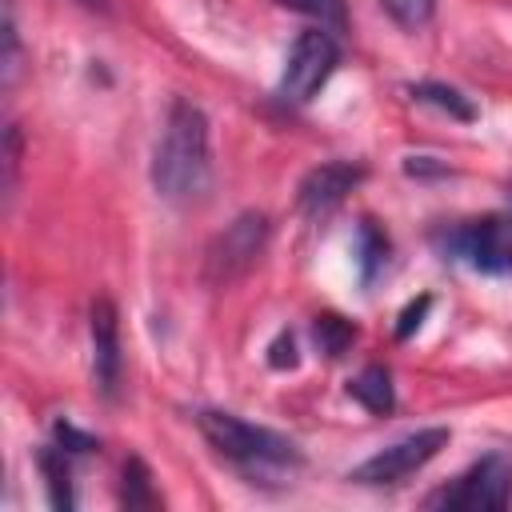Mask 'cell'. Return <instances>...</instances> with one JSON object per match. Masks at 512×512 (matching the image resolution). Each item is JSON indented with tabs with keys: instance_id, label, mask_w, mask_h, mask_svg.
Returning <instances> with one entry per match:
<instances>
[{
	"instance_id": "cell-15",
	"label": "cell",
	"mask_w": 512,
	"mask_h": 512,
	"mask_svg": "<svg viewBox=\"0 0 512 512\" xmlns=\"http://www.w3.org/2000/svg\"><path fill=\"white\" fill-rule=\"evenodd\" d=\"M408 92H412L420 104H432V108H440V112H448V116H456V120H472V116H476L472 100H468L460 88H452V84H440V80H420V84H412Z\"/></svg>"
},
{
	"instance_id": "cell-18",
	"label": "cell",
	"mask_w": 512,
	"mask_h": 512,
	"mask_svg": "<svg viewBox=\"0 0 512 512\" xmlns=\"http://www.w3.org/2000/svg\"><path fill=\"white\" fill-rule=\"evenodd\" d=\"M380 8L408 32L424 28L432 16H436V0H380Z\"/></svg>"
},
{
	"instance_id": "cell-21",
	"label": "cell",
	"mask_w": 512,
	"mask_h": 512,
	"mask_svg": "<svg viewBox=\"0 0 512 512\" xmlns=\"http://www.w3.org/2000/svg\"><path fill=\"white\" fill-rule=\"evenodd\" d=\"M428 308H432V296H416L404 312H400V320H396V340H408L420 324H424V316H428Z\"/></svg>"
},
{
	"instance_id": "cell-16",
	"label": "cell",
	"mask_w": 512,
	"mask_h": 512,
	"mask_svg": "<svg viewBox=\"0 0 512 512\" xmlns=\"http://www.w3.org/2000/svg\"><path fill=\"white\" fill-rule=\"evenodd\" d=\"M20 72H24V48H20V32H16V16L4 12V56H0V84H4V92L16 88Z\"/></svg>"
},
{
	"instance_id": "cell-12",
	"label": "cell",
	"mask_w": 512,
	"mask_h": 512,
	"mask_svg": "<svg viewBox=\"0 0 512 512\" xmlns=\"http://www.w3.org/2000/svg\"><path fill=\"white\" fill-rule=\"evenodd\" d=\"M388 252H392L388 232H384L372 216H364L360 228H356V264H360V280H364V284H372V280L384 272Z\"/></svg>"
},
{
	"instance_id": "cell-14",
	"label": "cell",
	"mask_w": 512,
	"mask_h": 512,
	"mask_svg": "<svg viewBox=\"0 0 512 512\" xmlns=\"http://www.w3.org/2000/svg\"><path fill=\"white\" fill-rule=\"evenodd\" d=\"M312 340H316V348H320L328 360H340V356L352 348V340H356V324L344 320V316H336V312H320V316L312 320Z\"/></svg>"
},
{
	"instance_id": "cell-1",
	"label": "cell",
	"mask_w": 512,
	"mask_h": 512,
	"mask_svg": "<svg viewBox=\"0 0 512 512\" xmlns=\"http://www.w3.org/2000/svg\"><path fill=\"white\" fill-rule=\"evenodd\" d=\"M212 184L208 116L192 100H172L164 132L152 152V188L168 204H192Z\"/></svg>"
},
{
	"instance_id": "cell-17",
	"label": "cell",
	"mask_w": 512,
	"mask_h": 512,
	"mask_svg": "<svg viewBox=\"0 0 512 512\" xmlns=\"http://www.w3.org/2000/svg\"><path fill=\"white\" fill-rule=\"evenodd\" d=\"M280 4H288V8H296V12H304V16H312L320 28H328V32H344L348 28V8H344V0H280Z\"/></svg>"
},
{
	"instance_id": "cell-9",
	"label": "cell",
	"mask_w": 512,
	"mask_h": 512,
	"mask_svg": "<svg viewBox=\"0 0 512 512\" xmlns=\"http://www.w3.org/2000/svg\"><path fill=\"white\" fill-rule=\"evenodd\" d=\"M88 336H92V376H96V388L112 400L116 388H120V368H124V356H120V312L108 296H96L92 308H88Z\"/></svg>"
},
{
	"instance_id": "cell-6",
	"label": "cell",
	"mask_w": 512,
	"mask_h": 512,
	"mask_svg": "<svg viewBox=\"0 0 512 512\" xmlns=\"http://www.w3.org/2000/svg\"><path fill=\"white\" fill-rule=\"evenodd\" d=\"M444 444H448V428H440V424H436V428H416V432L392 440L388 448L372 452L368 460H360V464L348 472V480L368 484V488L400 484V480H408L412 472H420Z\"/></svg>"
},
{
	"instance_id": "cell-20",
	"label": "cell",
	"mask_w": 512,
	"mask_h": 512,
	"mask_svg": "<svg viewBox=\"0 0 512 512\" xmlns=\"http://www.w3.org/2000/svg\"><path fill=\"white\" fill-rule=\"evenodd\" d=\"M52 436H56V444H60L64 452H80V456H84V452H96V448H100L96 436L80 432V428L68 424V420H56V424H52Z\"/></svg>"
},
{
	"instance_id": "cell-10",
	"label": "cell",
	"mask_w": 512,
	"mask_h": 512,
	"mask_svg": "<svg viewBox=\"0 0 512 512\" xmlns=\"http://www.w3.org/2000/svg\"><path fill=\"white\" fill-rule=\"evenodd\" d=\"M348 396L356 404H364L372 416H388L396 408V392H392V372L384 364H368L364 372H356L348 380Z\"/></svg>"
},
{
	"instance_id": "cell-22",
	"label": "cell",
	"mask_w": 512,
	"mask_h": 512,
	"mask_svg": "<svg viewBox=\"0 0 512 512\" xmlns=\"http://www.w3.org/2000/svg\"><path fill=\"white\" fill-rule=\"evenodd\" d=\"M268 364H272L276 372H284V368H296V364H300V356H296V336H292V332H280V336L268 344Z\"/></svg>"
},
{
	"instance_id": "cell-5",
	"label": "cell",
	"mask_w": 512,
	"mask_h": 512,
	"mask_svg": "<svg viewBox=\"0 0 512 512\" xmlns=\"http://www.w3.org/2000/svg\"><path fill=\"white\" fill-rule=\"evenodd\" d=\"M340 64V44L328 28H308L292 40L288 56H284V72H280V96L288 104H308L328 76Z\"/></svg>"
},
{
	"instance_id": "cell-7",
	"label": "cell",
	"mask_w": 512,
	"mask_h": 512,
	"mask_svg": "<svg viewBox=\"0 0 512 512\" xmlns=\"http://www.w3.org/2000/svg\"><path fill=\"white\" fill-rule=\"evenodd\" d=\"M444 252H452L460 264L488 272V276H508L512 272V216H480L464 220L444 236Z\"/></svg>"
},
{
	"instance_id": "cell-24",
	"label": "cell",
	"mask_w": 512,
	"mask_h": 512,
	"mask_svg": "<svg viewBox=\"0 0 512 512\" xmlns=\"http://www.w3.org/2000/svg\"><path fill=\"white\" fill-rule=\"evenodd\" d=\"M80 8H88V12H108V0H76Z\"/></svg>"
},
{
	"instance_id": "cell-23",
	"label": "cell",
	"mask_w": 512,
	"mask_h": 512,
	"mask_svg": "<svg viewBox=\"0 0 512 512\" xmlns=\"http://www.w3.org/2000/svg\"><path fill=\"white\" fill-rule=\"evenodd\" d=\"M404 172L416 176V180H432V176H448L452 168L436 156H404Z\"/></svg>"
},
{
	"instance_id": "cell-19",
	"label": "cell",
	"mask_w": 512,
	"mask_h": 512,
	"mask_svg": "<svg viewBox=\"0 0 512 512\" xmlns=\"http://www.w3.org/2000/svg\"><path fill=\"white\" fill-rule=\"evenodd\" d=\"M20 156H24V136H20V124H8V128H4V204H12V196H16Z\"/></svg>"
},
{
	"instance_id": "cell-13",
	"label": "cell",
	"mask_w": 512,
	"mask_h": 512,
	"mask_svg": "<svg viewBox=\"0 0 512 512\" xmlns=\"http://www.w3.org/2000/svg\"><path fill=\"white\" fill-rule=\"evenodd\" d=\"M120 504L128 512H140V508H156L160 504V496L152 488V472H148V464L140 456H128L124 468H120Z\"/></svg>"
},
{
	"instance_id": "cell-3",
	"label": "cell",
	"mask_w": 512,
	"mask_h": 512,
	"mask_svg": "<svg viewBox=\"0 0 512 512\" xmlns=\"http://www.w3.org/2000/svg\"><path fill=\"white\" fill-rule=\"evenodd\" d=\"M268 236H272V224L264 212H240L232 224H224L208 248H204V284L208 288H232L236 280H244L256 260L264 256L268 248Z\"/></svg>"
},
{
	"instance_id": "cell-4",
	"label": "cell",
	"mask_w": 512,
	"mask_h": 512,
	"mask_svg": "<svg viewBox=\"0 0 512 512\" xmlns=\"http://www.w3.org/2000/svg\"><path fill=\"white\" fill-rule=\"evenodd\" d=\"M508 504H512V456L508 452L480 456L464 476H456L452 484L428 496V508H448V512H500Z\"/></svg>"
},
{
	"instance_id": "cell-8",
	"label": "cell",
	"mask_w": 512,
	"mask_h": 512,
	"mask_svg": "<svg viewBox=\"0 0 512 512\" xmlns=\"http://www.w3.org/2000/svg\"><path fill=\"white\" fill-rule=\"evenodd\" d=\"M360 184H364V168L360 164H352V160H324V164L304 172V180L296 188V204H300L304 216H328Z\"/></svg>"
},
{
	"instance_id": "cell-11",
	"label": "cell",
	"mask_w": 512,
	"mask_h": 512,
	"mask_svg": "<svg viewBox=\"0 0 512 512\" xmlns=\"http://www.w3.org/2000/svg\"><path fill=\"white\" fill-rule=\"evenodd\" d=\"M36 464L44 472V488H48V504L56 512H72L76 496H72V468H68V452L60 444H44L36 452Z\"/></svg>"
},
{
	"instance_id": "cell-2",
	"label": "cell",
	"mask_w": 512,
	"mask_h": 512,
	"mask_svg": "<svg viewBox=\"0 0 512 512\" xmlns=\"http://www.w3.org/2000/svg\"><path fill=\"white\" fill-rule=\"evenodd\" d=\"M196 424L220 456H228L244 468H292V464H300V448L288 436H280L272 428H260V424H248L232 412L204 408L196 416Z\"/></svg>"
}]
</instances>
